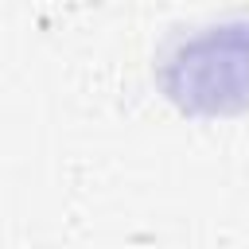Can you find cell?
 <instances>
[{"mask_svg": "<svg viewBox=\"0 0 249 249\" xmlns=\"http://www.w3.org/2000/svg\"><path fill=\"white\" fill-rule=\"evenodd\" d=\"M156 78L183 113H249V12L171 35L156 58Z\"/></svg>", "mask_w": 249, "mask_h": 249, "instance_id": "1", "label": "cell"}]
</instances>
